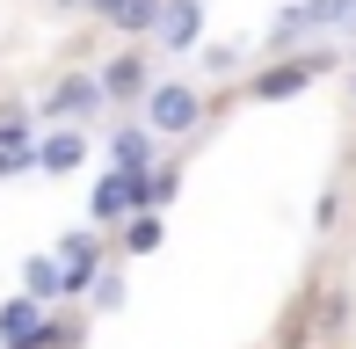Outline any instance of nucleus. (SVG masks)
<instances>
[{
  "instance_id": "nucleus-1",
  "label": "nucleus",
  "mask_w": 356,
  "mask_h": 349,
  "mask_svg": "<svg viewBox=\"0 0 356 349\" xmlns=\"http://www.w3.org/2000/svg\"><path fill=\"white\" fill-rule=\"evenodd\" d=\"M138 117H145L153 138H189L204 124V88L197 81H153V95L138 102Z\"/></svg>"
},
{
  "instance_id": "nucleus-2",
  "label": "nucleus",
  "mask_w": 356,
  "mask_h": 349,
  "mask_svg": "<svg viewBox=\"0 0 356 349\" xmlns=\"http://www.w3.org/2000/svg\"><path fill=\"white\" fill-rule=\"evenodd\" d=\"M327 73H334V51H327V44L291 51V58H277V66H262L248 81V102H291V95H305L313 81H327Z\"/></svg>"
},
{
  "instance_id": "nucleus-3",
  "label": "nucleus",
  "mask_w": 356,
  "mask_h": 349,
  "mask_svg": "<svg viewBox=\"0 0 356 349\" xmlns=\"http://www.w3.org/2000/svg\"><path fill=\"white\" fill-rule=\"evenodd\" d=\"M102 109H109V102H102V81H95V73H58L51 95L37 102V117H44V124H80V131H88Z\"/></svg>"
},
{
  "instance_id": "nucleus-4",
  "label": "nucleus",
  "mask_w": 356,
  "mask_h": 349,
  "mask_svg": "<svg viewBox=\"0 0 356 349\" xmlns=\"http://www.w3.org/2000/svg\"><path fill=\"white\" fill-rule=\"evenodd\" d=\"M51 262H58V291H66V298H88L95 269L109 262V255H102V226H73V233H58Z\"/></svg>"
},
{
  "instance_id": "nucleus-5",
  "label": "nucleus",
  "mask_w": 356,
  "mask_h": 349,
  "mask_svg": "<svg viewBox=\"0 0 356 349\" xmlns=\"http://www.w3.org/2000/svg\"><path fill=\"white\" fill-rule=\"evenodd\" d=\"M153 44L168 58H189L204 44V0H160V22H153Z\"/></svg>"
},
{
  "instance_id": "nucleus-6",
  "label": "nucleus",
  "mask_w": 356,
  "mask_h": 349,
  "mask_svg": "<svg viewBox=\"0 0 356 349\" xmlns=\"http://www.w3.org/2000/svg\"><path fill=\"white\" fill-rule=\"evenodd\" d=\"M95 81H102V102H145V95H153V58L124 44V51L95 73Z\"/></svg>"
},
{
  "instance_id": "nucleus-7",
  "label": "nucleus",
  "mask_w": 356,
  "mask_h": 349,
  "mask_svg": "<svg viewBox=\"0 0 356 349\" xmlns=\"http://www.w3.org/2000/svg\"><path fill=\"white\" fill-rule=\"evenodd\" d=\"M131 211H138V174H124V168L95 174V197H88V226H124Z\"/></svg>"
},
{
  "instance_id": "nucleus-8",
  "label": "nucleus",
  "mask_w": 356,
  "mask_h": 349,
  "mask_svg": "<svg viewBox=\"0 0 356 349\" xmlns=\"http://www.w3.org/2000/svg\"><path fill=\"white\" fill-rule=\"evenodd\" d=\"M73 168H88V131L80 124H51L37 138V174H73Z\"/></svg>"
},
{
  "instance_id": "nucleus-9",
  "label": "nucleus",
  "mask_w": 356,
  "mask_h": 349,
  "mask_svg": "<svg viewBox=\"0 0 356 349\" xmlns=\"http://www.w3.org/2000/svg\"><path fill=\"white\" fill-rule=\"evenodd\" d=\"M88 15H95V22H109L117 37H153L160 0H88Z\"/></svg>"
},
{
  "instance_id": "nucleus-10",
  "label": "nucleus",
  "mask_w": 356,
  "mask_h": 349,
  "mask_svg": "<svg viewBox=\"0 0 356 349\" xmlns=\"http://www.w3.org/2000/svg\"><path fill=\"white\" fill-rule=\"evenodd\" d=\"M153 153H160V138L145 131V124H117V131H109V168H124V174H145V168H160Z\"/></svg>"
},
{
  "instance_id": "nucleus-11",
  "label": "nucleus",
  "mask_w": 356,
  "mask_h": 349,
  "mask_svg": "<svg viewBox=\"0 0 356 349\" xmlns=\"http://www.w3.org/2000/svg\"><path fill=\"white\" fill-rule=\"evenodd\" d=\"M37 335H44V306H37V298H29V291L0 298V349H22Z\"/></svg>"
},
{
  "instance_id": "nucleus-12",
  "label": "nucleus",
  "mask_w": 356,
  "mask_h": 349,
  "mask_svg": "<svg viewBox=\"0 0 356 349\" xmlns=\"http://www.w3.org/2000/svg\"><path fill=\"white\" fill-rule=\"evenodd\" d=\"M160 241H168V218H160V211H131L117 226V247H124V255H153Z\"/></svg>"
},
{
  "instance_id": "nucleus-13",
  "label": "nucleus",
  "mask_w": 356,
  "mask_h": 349,
  "mask_svg": "<svg viewBox=\"0 0 356 349\" xmlns=\"http://www.w3.org/2000/svg\"><path fill=\"white\" fill-rule=\"evenodd\" d=\"M175 197H182V174L175 168H145L138 174V211H168Z\"/></svg>"
},
{
  "instance_id": "nucleus-14",
  "label": "nucleus",
  "mask_w": 356,
  "mask_h": 349,
  "mask_svg": "<svg viewBox=\"0 0 356 349\" xmlns=\"http://www.w3.org/2000/svg\"><path fill=\"white\" fill-rule=\"evenodd\" d=\"M305 29H356V0H298Z\"/></svg>"
},
{
  "instance_id": "nucleus-15",
  "label": "nucleus",
  "mask_w": 356,
  "mask_h": 349,
  "mask_svg": "<svg viewBox=\"0 0 356 349\" xmlns=\"http://www.w3.org/2000/svg\"><path fill=\"white\" fill-rule=\"evenodd\" d=\"M22 291L37 298V306H58V298H66V291H58V262L51 255H29L22 262Z\"/></svg>"
},
{
  "instance_id": "nucleus-16",
  "label": "nucleus",
  "mask_w": 356,
  "mask_h": 349,
  "mask_svg": "<svg viewBox=\"0 0 356 349\" xmlns=\"http://www.w3.org/2000/svg\"><path fill=\"white\" fill-rule=\"evenodd\" d=\"M117 306H124V269L102 262V269H95V284H88V313H117Z\"/></svg>"
},
{
  "instance_id": "nucleus-17",
  "label": "nucleus",
  "mask_w": 356,
  "mask_h": 349,
  "mask_svg": "<svg viewBox=\"0 0 356 349\" xmlns=\"http://www.w3.org/2000/svg\"><path fill=\"white\" fill-rule=\"evenodd\" d=\"M197 73H211V81H225V73H240V44H197Z\"/></svg>"
},
{
  "instance_id": "nucleus-18",
  "label": "nucleus",
  "mask_w": 356,
  "mask_h": 349,
  "mask_svg": "<svg viewBox=\"0 0 356 349\" xmlns=\"http://www.w3.org/2000/svg\"><path fill=\"white\" fill-rule=\"evenodd\" d=\"M44 8H88V0H44Z\"/></svg>"
},
{
  "instance_id": "nucleus-19",
  "label": "nucleus",
  "mask_w": 356,
  "mask_h": 349,
  "mask_svg": "<svg viewBox=\"0 0 356 349\" xmlns=\"http://www.w3.org/2000/svg\"><path fill=\"white\" fill-rule=\"evenodd\" d=\"M22 349H44V342H22Z\"/></svg>"
}]
</instances>
